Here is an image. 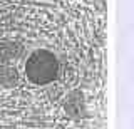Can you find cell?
<instances>
[{"label": "cell", "mask_w": 134, "mask_h": 129, "mask_svg": "<svg viewBox=\"0 0 134 129\" xmlns=\"http://www.w3.org/2000/svg\"><path fill=\"white\" fill-rule=\"evenodd\" d=\"M25 74L35 84H47L57 74V60L47 51H37L32 54L25 65Z\"/></svg>", "instance_id": "obj_1"}, {"label": "cell", "mask_w": 134, "mask_h": 129, "mask_svg": "<svg viewBox=\"0 0 134 129\" xmlns=\"http://www.w3.org/2000/svg\"><path fill=\"white\" fill-rule=\"evenodd\" d=\"M20 47H17L14 42H3L0 44V62H7L12 57L19 55Z\"/></svg>", "instance_id": "obj_2"}, {"label": "cell", "mask_w": 134, "mask_h": 129, "mask_svg": "<svg viewBox=\"0 0 134 129\" xmlns=\"http://www.w3.org/2000/svg\"><path fill=\"white\" fill-rule=\"evenodd\" d=\"M15 69L12 67H3L0 69V82H2L3 86H12L15 82Z\"/></svg>", "instance_id": "obj_3"}]
</instances>
